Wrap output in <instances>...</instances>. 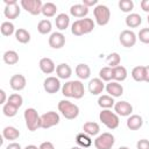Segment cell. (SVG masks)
Segmentation results:
<instances>
[{
	"instance_id": "1",
	"label": "cell",
	"mask_w": 149,
	"mask_h": 149,
	"mask_svg": "<svg viewBox=\"0 0 149 149\" xmlns=\"http://www.w3.org/2000/svg\"><path fill=\"white\" fill-rule=\"evenodd\" d=\"M62 94L66 98H74L81 99L85 94L84 84L80 80H70L63 84L62 86Z\"/></svg>"
},
{
	"instance_id": "2",
	"label": "cell",
	"mask_w": 149,
	"mask_h": 149,
	"mask_svg": "<svg viewBox=\"0 0 149 149\" xmlns=\"http://www.w3.org/2000/svg\"><path fill=\"white\" fill-rule=\"evenodd\" d=\"M94 29V21L90 17L76 20L71 26V33L76 36H81L91 33Z\"/></svg>"
},
{
	"instance_id": "3",
	"label": "cell",
	"mask_w": 149,
	"mask_h": 149,
	"mask_svg": "<svg viewBox=\"0 0 149 149\" xmlns=\"http://www.w3.org/2000/svg\"><path fill=\"white\" fill-rule=\"evenodd\" d=\"M58 111L68 120H73L79 115V107L76 104L69 100H65V99L58 102Z\"/></svg>"
},
{
	"instance_id": "4",
	"label": "cell",
	"mask_w": 149,
	"mask_h": 149,
	"mask_svg": "<svg viewBox=\"0 0 149 149\" xmlns=\"http://www.w3.org/2000/svg\"><path fill=\"white\" fill-rule=\"evenodd\" d=\"M23 116H24V121H26V126L28 130L35 132L38 128H41V115H38L35 108L33 107L27 108L23 113Z\"/></svg>"
},
{
	"instance_id": "5",
	"label": "cell",
	"mask_w": 149,
	"mask_h": 149,
	"mask_svg": "<svg viewBox=\"0 0 149 149\" xmlns=\"http://www.w3.org/2000/svg\"><path fill=\"white\" fill-rule=\"evenodd\" d=\"M99 120L108 129H115L119 127V123H120L119 115L115 112H112L111 109H102L99 113Z\"/></svg>"
},
{
	"instance_id": "6",
	"label": "cell",
	"mask_w": 149,
	"mask_h": 149,
	"mask_svg": "<svg viewBox=\"0 0 149 149\" xmlns=\"http://www.w3.org/2000/svg\"><path fill=\"white\" fill-rule=\"evenodd\" d=\"M94 20L99 26H106L111 19V10L105 5H97L93 9Z\"/></svg>"
},
{
	"instance_id": "7",
	"label": "cell",
	"mask_w": 149,
	"mask_h": 149,
	"mask_svg": "<svg viewBox=\"0 0 149 149\" xmlns=\"http://www.w3.org/2000/svg\"><path fill=\"white\" fill-rule=\"evenodd\" d=\"M115 143L114 135L111 133H102L94 140V147L97 149H112Z\"/></svg>"
},
{
	"instance_id": "8",
	"label": "cell",
	"mask_w": 149,
	"mask_h": 149,
	"mask_svg": "<svg viewBox=\"0 0 149 149\" xmlns=\"http://www.w3.org/2000/svg\"><path fill=\"white\" fill-rule=\"evenodd\" d=\"M59 121H61L59 114L57 112L49 111L41 115V128H43V129L51 128V127L58 125Z\"/></svg>"
},
{
	"instance_id": "9",
	"label": "cell",
	"mask_w": 149,
	"mask_h": 149,
	"mask_svg": "<svg viewBox=\"0 0 149 149\" xmlns=\"http://www.w3.org/2000/svg\"><path fill=\"white\" fill-rule=\"evenodd\" d=\"M20 5L23 9H26L31 15H38L42 13L43 3L41 0H21Z\"/></svg>"
},
{
	"instance_id": "10",
	"label": "cell",
	"mask_w": 149,
	"mask_h": 149,
	"mask_svg": "<svg viewBox=\"0 0 149 149\" xmlns=\"http://www.w3.org/2000/svg\"><path fill=\"white\" fill-rule=\"evenodd\" d=\"M119 41L120 43L125 47V48H132L136 44V41H137V37H136V34L133 31V30H129V29H125L120 33V36H119Z\"/></svg>"
},
{
	"instance_id": "11",
	"label": "cell",
	"mask_w": 149,
	"mask_h": 149,
	"mask_svg": "<svg viewBox=\"0 0 149 149\" xmlns=\"http://www.w3.org/2000/svg\"><path fill=\"white\" fill-rule=\"evenodd\" d=\"M43 88L47 93L49 94H54V93H57L59 90H62L61 87V81H59V78L58 77H54V76H50V77H47L43 81Z\"/></svg>"
},
{
	"instance_id": "12",
	"label": "cell",
	"mask_w": 149,
	"mask_h": 149,
	"mask_svg": "<svg viewBox=\"0 0 149 149\" xmlns=\"http://www.w3.org/2000/svg\"><path fill=\"white\" fill-rule=\"evenodd\" d=\"M114 112L120 116H130L133 113V106L125 100L118 101L114 105Z\"/></svg>"
},
{
	"instance_id": "13",
	"label": "cell",
	"mask_w": 149,
	"mask_h": 149,
	"mask_svg": "<svg viewBox=\"0 0 149 149\" xmlns=\"http://www.w3.org/2000/svg\"><path fill=\"white\" fill-rule=\"evenodd\" d=\"M48 42L52 49H61L65 44V36L61 31H55L49 36Z\"/></svg>"
},
{
	"instance_id": "14",
	"label": "cell",
	"mask_w": 149,
	"mask_h": 149,
	"mask_svg": "<svg viewBox=\"0 0 149 149\" xmlns=\"http://www.w3.org/2000/svg\"><path fill=\"white\" fill-rule=\"evenodd\" d=\"M9 85L10 87L14 90V91H22L26 85H27V80H26V77L21 73H16V74H13L10 77V80H9Z\"/></svg>"
},
{
	"instance_id": "15",
	"label": "cell",
	"mask_w": 149,
	"mask_h": 149,
	"mask_svg": "<svg viewBox=\"0 0 149 149\" xmlns=\"http://www.w3.org/2000/svg\"><path fill=\"white\" fill-rule=\"evenodd\" d=\"M105 88H106L108 95H111L113 98H118V97H121L123 94V87H122V85L120 83H118V81H114V80L109 81L106 85Z\"/></svg>"
},
{
	"instance_id": "16",
	"label": "cell",
	"mask_w": 149,
	"mask_h": 149,
	"mask_svg": "<svg viewBox=\"0 0 149 149\" xmlns=\"http://www.w3.org/2000/svg\"><path fill=\"white\" fill-rule=\"evenodd\" d=\"M38 66L41 69V71L45 74H50L52 73L55 70H56V65L54 63V61L49 57H43L40 59V63H38Z\"/></svg>"
},
{
	"instance_id": "17",
	"label": "cell",
	"mask_w": 149,
	"mask_h": 149,
	"mask_svg": "<svg viewBox=\"0 0 149 149\" xmlns=\"http://www.w3.org/2000/svg\"><path fill=\"white\" fill-rule=\"evenodd\" d=\"M104 88H105V84L100 78H93L88 83V91L93 95L100 94L104 91Z\"/></svg>"
},
{
	"instance_id": "18",
	"label": "cell",
	"mask_w": 149,
	"mask_h": 149,
	"mask_svg": "<svg viewBox=\"0 0 149 149\" xmlns=\"http://www.w3.org/2000/svg\"><path fill=\"white\" fill-rule=\"evenodd\" d=\"M126 125H127V128L128 129H130V130H137V129H140L142 127L143 119L139 114H132L130 116H128V119L126 121Z\"/></svg>"
},
{
	"instance_id": "19",
	"label": "cell",
	"mask_w": 149,
	"mask_h": 149,
	"mask_svg": "<svg viewBox=\"0 0 149 149\" xmlns=\"http://www.w3.org/2000/svg\"><path fill=\"white\" fill-rule=\"evenodd\" d=\"M70 14L74 17L84 19L88 14V8L86 6H84L83 3H76L70 7Z\"/></svg>"
},
{
	"instance_id": "20",
	"label": "cell",
	"mask_w": 149,
	"mask_h": 149,
	"mask_svg": "<svg viewBox=\"0 0 149 149\" xmlns=\"http://www.w3.org/2000/svg\"><path fill=\"white\" fill-rule=\"evenodd\" d=\"M56 73L59 79H69L72 74V69L66 63H61L56 66Z\"/></svg>"
},
{
	"instance_id": "21",
	"label": "cell",
	"mask_w": 149,
	"mask_h": 149,
	"mask_svg": "<svg viewBox=\"0 0 149 149\" xmlns=\"http://www.w3.org/2000/svg\"><path fill=\"white\" fill-rule=\"evenodd\" d=\"M21 13V9H20V6L19 3H14V5H7L3 9V14L7 19L9 20H14L16 19Z\"/></svg>"
},
{
	"instance_id": "22",
	"label": "cell",
	"mask_w": 149,
	"mask_h": 149,
	"mask_svg": "<svg viewBox=\"0 0 149 149\" xmlns=\"http://www.w3.org/2000/svg\"><path fill=\"white\" fill-rule=\"evenodd\" d=\"M83 130H84V133H86L90 136H95L100 132V126H99V123H97L94 121H87L83 125Z\"/></svg>"
},
{
	"instance_id": "23",
	"label": "cell",
	"mask_w": 149,
	"mask_h": 149,
	"mask_svg": "<svg viewBox=\"0 0 149 149\" xmlns=\"http://www.w3.org/2000/svg\"><path fill=\"white\" fill-rule=\"evenodd\" d=\"M2 136L5 140H8V141H14L16 139H19L20 136V130L13 126H7L3 128L2 130Z\"/></svg>"
},
{
	"instance_id": "24",
	"label": "cell",
	"mask_w": 149,
	"mask_h": 149,
	"mask_svg": "<svg viewBox=\"0 0 149 149\" xmlns=\"http://www.w3.org/2000/svg\"><path fill=\"white\" fill-rule=\"evenodd\" d=\"M55 23H56V27H57L61 31H62V30H65V29L69 27V24H70V17H69L68 14L61 13V14H58V15L56 16Z\"/></svg>"
},
{
	"instance_id": "25",
	"label": "cell",
	"mask_w": 149,
	"mask_h": 149,
	"mask_svg": "<svg viewBox=\"0 0 149 149\" xmlns=\"http://www.w3.org/2000/svg\"><path fill=\"white\" fill-rule=\"evenodd\" d=\"M142 23V17L137 13H130L126 17V26L128 28H136Z\"/></svg>"
},
{
	"instance_id": "26",
	"label": "cell",
	"mask_w": 149,
	"mask_h": 149,
	"mask_svg": "<svg viewBox=\"0 0 149 149\" xmlns=\"http://www.w3.org/2000/svg\"><path fill=\"white\" fill-rule=\"evenodd\" d=\"M76 74L78 76L79 79H88L90 76H91V69L87 64H84V63H80L76 66Z\"/></svg>"
},
{
	"instance_id": "27",
	"label": "cell",
	"mask_w": 149,
	"mask_h": 149,
	"mask_svg": "<svg viewBox=\"0 0 149 149\" xmlns=\"http://www.w3.org/2000/svg\"><path fill=\"white\" fill-rule=\"evenodd\" d=\"M98 105L102 108V109H109L112 107H114L115 105V101H114V98L108 95V94H104V95H100L99 99H98Z\"/></svg>"
},
{
	"instance_id": "28",
	"label": "cell",
	"mask_w": 149,
	"mask_h": 149,
	"mask_svg": "<svg viewBox=\"0 0 149 149\" xmlns=\"http://www.w3.org/2000/svg\"><path fill=\"white\" fill-rule=\"evenodd\" d=\"M127 70L125 66L122 65H118L115 68H113V80L114 81H123L127 78Z\"/></svg>"
},
{
	"instance_id": "29",
	"label": "cell",
	"mask_w": 149,
	"mask_h": 149,
	"mask_svg": "<svg viewBox=\"0 0 149 149\" xmlns=\"http://www.w3.org/2000/svg\"><path fill=\"white\" fill-rule=\"evenodd\" d=\"M2 59L8 65H14L19 62V54L15 50H7L3 52Z\"/></svg>"
},
{
	"instance_id": "30",
	"label": "cell",
	"mask_w": 149,
	"mask_h": 149,
	"mask_svg": "<svg viewBox=\"0 0 149 149\" xmlns=\"http://www.w3.org/2000/svg\"><path fill=\"white\" fill-rule=\"evenodd\" d=\"M76 142H77L78 147H81V148H88V147H91V144H92L91 136L87 135V134L84 133V132L77 134V136H76Z\"/></svg>"
},
{
	"instance_id": "31",
	"label": "cell",
	"mask_w": 149,
	"mask_h": 149,
	"mask_svg": "<svg viewBox=\"0 0 149 149\" xmlns=\"http://www.w3.org/2000/svg\"><path fill=\"white\" fill-rule=\"evenodd\" d=\"M15 38H16L17 42H20L22 44H26L30 41V33L24 28H19L15 31Z\"/></svg>"
},
{
	"instance_id": "32",
	"label": "cell",
	"mask_w": 149,
	"mask_h": 149,
	"mask_svg": "<svg viewBox=\"0 0 149 149\" xmlns=\"http://www.w3.org/2000/svg\"><path fill=\"white\" fill-rule=\"evenodd\" d=\"M56 12H57V6L54 2H45V3H43L42 14L45 17H52V16H55L56 15Z\"/></svg>"
},
{
	"instance_id": "33",
	"label": "cell",
	"mask_w": 149,
	"mask_h": 149,
	"mask_svg": "<svg viewBox=\"0 0 149 149\" xmlns=\"http://www.w3.org/2000/svg\"><path fill=\"white\" fill-rule=\"evenodd\" d=\"M51 29H52V24H51L50 20H48V19H43L37 23V30L42 35L49 34L51 31Z\"/></svg>"
},
{
	"instance_id": "34",
	"label": "cell",
	"mask_w": 149,
	"mask_h": 149,
	"mask_svg": "<svg viewBox=\"0 0 149 149\" xmlns=\"http://www.w3.org/2000/svg\"><path fill=\"white\" fill-rule=\"evenodd\" d=\"M0 31L3 36H10L13 34H15V27L10 21H3L0 26Z\"/></svg>"
},
{
	"instance_id": "35",
	"label": "cell",
	"mask_w": 149,
	"mask_h": 149,
	"mask_svg": "<svg viewBox=\"0 0 149 149\" xmlns=\"http://www.w3.org/2000/svg\"><path fill=\"white\" fill-rule=\"evenodd\" d=\"M99 78L102 81H112L113 80V68L109 66H104L99 71Z\"/></svg>"
},
{
	"instance_id": "36",
	"label": "cell",
	"mask_w": 149,
	"mask_h": 149,
	"mask_svg": "<svg viewBox=\"0 0 149 149\" xmlns=\"http://www.w3.org/2000/svg\"><path fill=\"white\" fill-rule=\"evenodd\" d=\"M132 77L135 81H144V66L139 65L132 70Z\"/></svg>"
},
{
	"instance_id": "37",
	"label": "cell",
	"mask_w": 149,
	"mask_h": 149,
	"mask_svg": "<svg viewBox=\"0 0 149 149\" xmlns=\"http://www.w3.org/2000/svg\"><path fill=\"white\" fill-rule=\"evenodd\" d=\"M106 62L107 64L109 65V68H115L118 65H120V62H121V57L118 52H112L109 54L107 57H106Z\"/></svg>"
},
{
	"instance_id": "38",
	"label": "cell",
	"mask_w": 149,
	"mask_h": 149,
	"mask_svg": "<svg viewBox=\"0 0 149 149\" xmlns=\"http://www.w3.org/2000/svg\"><path fill=\"white\" fill-rule=\"evenodd\" d=\"M17 111H19V108L15 107L14 105H12V104L8 102V101H7V102L3 105V107H2V112H3V114H5L6 116H8V118H13V116H15L16 113H17Z\"/></svg>"
},
{
	"instance_id": "39",
	"label": "cell",
	"mask_w": 149,
	"mask_h": 149,
	"mask_svg": "<svg viewBox=\"0 0 149 149\" xmlns=\"http://www.w3.org/2000/svg\"><path fill=\"white\" fill-rule=\"evenodd\" d=\"M8 102H10V104L14 105L15 107L20 108V107L22 106V104H23V98H22V95L19 94V93H13V94L9 95Z\"/></svg>"
},
{
	"instance_id": "40",
	"label": "cell",
	"mask_w": 149,
	"mask_h": 149,
	"mask_svg": "<svg viewBox=\"0 0 149 149\" xmlns=\"http://www.w3.org/2000/svg\"><path fill=\"white\" fill-rule=\"evenodd\" d=\"M119 8L125 12V13H129L133 8H134V2L133 0H120L119 1Z\"/></svg>"
},
{
	"instance_id": "41",
	"label": "cell",
	"mask_w": 149,
	"mask_h": 149,
	"mask_svg": "<svg viewBox=\"0 0 149 149\" xmlns=\"http://www.w3.org/2000/svg\"><path fill=\"white\" fill-rule=\"evenodd\" d=\"M137 38L142 43L149 44V28H142L137 34Z\"/></svg>"
},
{
	"instance_id": "42",
	"label": "cell",
	"mask_w": 149,
	"mask_h": 149,
	"mask_svg": "<svg viewBox=\"0 0 149 149\" xmlns=\"http://www.w3.org/2000/svg\"><path fill=\"white\" fill-rule=\"evenodd\" d=\"M136 149H149V140L141 139L136 143Z\"/></svg>"
},
{
	"instance_id": "43",
	"label": "cell",
	"mask_w": 149,
	"mask_h": 149,
	"mask_svg": "<svg viewBox=\"0 0 149 149\" xmlns=\"http://www.w3.org/2000/svg\"><path fill=\"white\" fill-rule=\"evenodd\" d=\"M140 6H141V8H142L143 12H146V13L149 14V0H142L140 2Z\"/></svg>"
},
{
	"instance_id": "44",
	"label": "cell",
	"mask_w": 149,
	"mask_h": 149,
	"mask_svg": "<svg viewBox=\"0 0 149 149\" xmlns=\"http://www.w3.org/2000/svg\"><path fill=\"white\" fill-rule=\"evenodd\" d=\"M38 148H40V149H55L54 144H52L51 142H49V141L42 142V143H41V146H40Z\"/></svg>"
},
{
	"instance_id": "45",
	"label": "cell",
	"mask_w": 149,
	"mask_h": 149,
	"mask_svg": "<svg viewBox=\"0 0 149 149\" xmlns=\"http://www.w3.org/2000/svg\"><path fill=\"white\" fill-rule=\"evenodd\" d=\"M83 5L86 6L87 8L91 6H97L98 5V0H83Z\"/></svg>"
},
{
	"instance_id": "46",
	"label": "cell",
	"mask_w": 149,
	"mask_h": 149,
	"mask_svg": "<svg viewBox=\"0 0 149 149\" xmlns=\"http://www.w3.org/2000/svg\"><path fill=\"white\" fill-rule=\"evenodd\" d=\"M6 149H22V148H21V144H20V143H17V142H12V143H9V144L6 147Z\"/></svg>"
},
{
	"instance_id": "47",
	"label": "cell",
	"mask_w": 149,
	"mask_h": 149,
	"mask_svg": "<svg viewBox=\"0 0 149 149\" xmlns=\"http://www.w3.org/2000/svg\"><path fill=\"white\" fill-rule=\"evenodd\" d=\"M144 81L149 83V65L144 66Z\"/></svg>"
},
{
	"instance_id": "48",
	"label": "cell",
	"mask_w": 149,
	"mask_h": 149,
	"mask_svg": "<svg viewBox=\"0 0 149 149\" xmlns=\"http://www.w3.org/2000/svg\"><path fill=\"white\" fill-rule=\"evenodd\" d=\"M0 95H1V100H0V104L5 105L6 104V92L3 90H0Z\"/></svg>"
},
{
	"instance_id": "49",
	"label": "cell",
	"mask_w": 149,
	"mask_h": 149,
	"mask_svg": "<svg viewBox=\"0 0 149 149\" xmlns=\"http://www.w3.org/2000/svg\"><path fill=\"white\" fill-rule=\"evenodd\" d=\"M5 3H6V6L7 5H14V3H17V1L16 0H5Z\"/></svg>"
},
{
	"instance_id": "50",
	"label": "cell",
	"mask_w": 149,
	"mask_h": 149,
	"mask_svg": "<svg viewBox=\"0 0 149 149\" xmlns=\"http://www.w3.org/2000/svg\"><path fill=\"white\" fill-rule=\"evenodd\" d=\"M24 149H40V148L36 147V146H34V144H28L27 147H24Z\"/></svg>"
},
{
	"instance_id": "51",
	"label": "cell",
	"mask_w": 149,
	"mask_h": 149,
	"mask_svg": "<svg viewBox=\"0 0 149 149\" xmlns=\"http://www.w3.org/2000/svg\"><path fill=\"white\" fill-rule=\"evenodd\" d=\"M118 149H130V148H128V147L123 146V147H120V148H118Z\"/></svg>"
},
{
	"instance_id": "52",
	"label": "cell",
	"mask_w": 149,
	"mask_h": 149,
	"mask_svg": "<svg viewBox=\"0 0 149 149\" xmlns=\"http://www.w3.org/2000/svg\"><path fill=\"white\" fill-rule=\"evenodd\" d=\"M71 149H84V148H81V147H72Z\"/></svg>"
},
{
	"instance_id": "53",
	"label": "cell",
	"mask_w": 149,
	"mask_h": 149,
	"mask_svg": "<svg viewBox=\"0 0 149 149\" xmlns=\"http://www.w3.org/2000/svg\"><path fill=\"white\" fill-rule=\"evenodd\" d=\"M147 21H148V23H149V14H148V16H147Z\"/></svg>"
}]
</instances>
